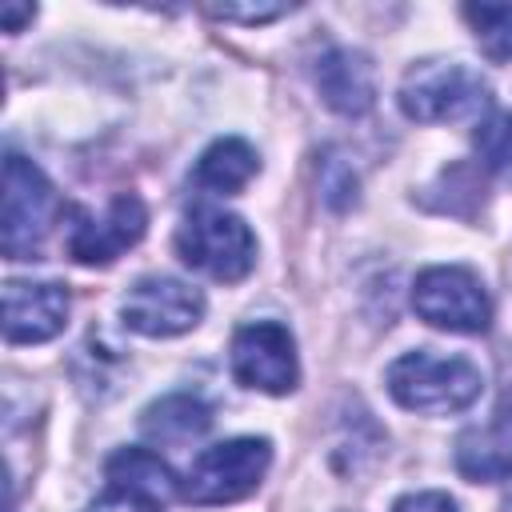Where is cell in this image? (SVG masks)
I'll use <instances>...</instances> for the list:
<instances>
[{
	"label": "cell",
	"instance_id": "1",
	"mask_svg": "<svg viewBox=\"0 0 512 512\" xmlns=\"http://www.w3.org/2000/svg\"><path fill=\"white\" fill-rule=\"evenodd\" d=\"M384 384L400 408L424 412V416H448L480 400L484 372L468 356H436L420 348V352H404L400 360H392L384 372Z\"/></svg>",
	"mask_w": 512,
	"mask_h": 512
},
{
	"label": "cell",
	"instance_id": "2",
	"mask_svg": "<svg viewBox=\"0 0 512 512\" xmlns=\"http://www.w3.org/2000/svg\"><path fill=\"white\" fill-rule=\"evenodd\" d=\"M64 216V200L56 184L20 152L4 160V216H0V248L8 260H36L44 240Z\"/></svg>",
	"mask_w": 512,
	"mask_h": 512
},
{
	"label": "cell",
	"instance_id": "3",
	"mask_svg": "<svg viewBox=\"0 0 512 512\" xmlns=\"http://www.w3.org/2000/svg\"><path fill=\"white\" fill-rule=\"evenodd\" d=\"M492 88L464 60H420L400 80V112L416 124H456L488 112Z\"/></svg>",
	"mask_w": 512,
	"mask_h": 512
},
{
	"label": "cell",
	"instance_id": "4",
	"mask_svg": "<svg viewBox=\"0 0 512 512\" xmlns=\"http://www.w3.org/2000/svg\"><path fill=\"white\" fill-rule=\"evenodd\" d=\"M176 252L188 268H196L220 284H236L256 264V236L236 212L200 204L176 228Z\"/></svg>",
	"mask_w": 512,
	"mask_h": 512
},
{
	"label": "cell",
	"instance_id": "5",
	"mask_svg": "<svg viewBox=\"0 0 512 512\" xmlns=\"http://www.w3.org/2000/svg\"><path fill=\"white\" fill-rule=\"evenodd\" d=\"M272 464V444L264 436H232V440H220L212 448H204L184 484H180V496L188 504H236L244 496H252L264 480Z\"/></svg>",
	"mask_w": 512,
	"mask_h": 512
},
{
	"label": "cell",
	"instance_id": "6",
	"mask_svg": "<svg viewBox=\"0 0 512 512\" xmlns=\"http://www.w3.org/2000/svg\"><path fill=\"white\" fill-rule=\"evenodd\" d=\"M412 308L432 328L460 332V336L488 332V324H492V300H488L480 276L460 264L424 268L412 284Z\"/></svg>",
	"mask_w": 512,
	"mask_h": 512
},
{
	"label": "cell",
	"instance_id": "7",
	"mask_svg": "<svg viewBox=\"0 0 512 512\" xmlns=\"http://www.w3.org/2000/svg\"><path fill=\"white\" fill-rule=\"evenodd\" d=\"M228 364H232V376L244 388H256V392H268V396H288L300 380L296 340L276 320L240 324L232 344H228Z\"/></svg>",
	"mask_w": 512,
	"mask_h": 512
},
{
	"label": "cell",
	"instance_id": "8",
	"mask_svg": "<svg viewBox=\"0 0 512 512\" xmlns=\"http://www.w3.org/2000/svg\"><path fill=\"white\" fill-rule=\"evenodd\" d=\"M148 228V208L136 192H120L108 200V208L96 216L88 208H72V224H68V256L84 268H108L112 260H120L132 244H140Z\"/></svg>",
	"mask_w": 512,
	"mask_h": 512
},
{
	"label": "cell",
	"instance_id": "9",
	"mask_svg": "<svg viewBox=\"0 0 512 512\" xmlns=\"http://www.w3.org/2000/svg\"><path fill=\"white\" fill-rule=\"evenodd\" d=\"M120 316L132 332L164 340V336H180L192 332L204 316V292L176 280V276H140L124 300H120Z\"/></svg>",
	"mask_w": 512,
	"mask_h": 512
},
{
	"label": "cell",
	"instance_id": "10",
	"mask_svg": "<svg viewBox=\"0 0 512 512\" xmlns=\"http://www.w3.org/2000/svg\"><path fill=\"white\" fill-rule=\"evenodd\" d=\"M72 296L56 280H8L4 284V336L8 344H44L64 332Z\"/></svg>",
	"mask_w": 512,
	"mask_h": 512
},
{
	"label": "cell",
	"instance_id": "11",
	"mask_svg": "<svg viewBox=\"0 0 512 512\" xmlns=\"http://www.w3.org/2000/svg\"><path fill=\"white\" fill-rule=\"evenodd\" d=\"M316 88L324 104L340 116H364L376 104V84H372V64L364 52L352 48H324L316 56Z\"/></svg>",
	"mask_w": 512,
	"mask_h": 512
},
{
	"label": "cell",
	"instance_id": "12",
	"mask_svg": "<svg viewBox=\"0 0 512 512\" xmlns=\"http://www.w3.org/2000/svg\"><path fill=\"white\" fill-rule=\"evenodd\" d=\"M260 172V156L248 140L240 136H224L216 144H208L192 168V184L204 188V192H216V196H232L240 192L252 176Z\"/></svg>",
	"mask_w": 512,
	"mask_h": 512
},
{
	"label": "cell",
	"instance_id": "13",
	"mask_svg": "<svg viewBox=\"0 0 512 512\" xmlns=\"http://www.w3.org/2000/svg\"><path fill=\"white\" fill-rule=\"evenodd\" d=\"M456 468L460 476L476 484H496L512 476V428L508 424H488V428H468L456 440Z\"/></svg>",
	"mask_w": 512,
	"mask_h": 512
},
{
	"label": "cell",
	"instance_id": "14",
	"mask_svg": "<svg viewBox=\"0 0 512 512\" xmlns=\"http://www.w3.org/2000/svg\"><path fill=\"white\" fill-rule=\"evenodd\" d=\"M208 428H212V408L188 392H172V396L148 404L140 416V432L156 444H184V440L204 436Z\"/></svg>",
	"mask_w": 512,
	"mask_h": 512
},
{
	"label": "cell",
	"instance_id": "15",
	"mask_svg": "<svg viewBox=\"0 0 512 512\" xmlns=\"http://www.w3.org/2000/svg\"><path fill=\"white\" fill-rule=\"evenodd\" d=\"M104 476L116 488H132L140 496H152L156 504H168V500L180 496V484H176L172 468L156 452H148V448H120V452H112L108 464H104Z\"/></svg>",
	"mask_w": 512,
	"mask_h": 512
},
{
	"label": "cell",
	"instance_id": "16",
	"mask_svg": "<svg viewBox=\"0 0 512 512\" xmlns=\"http://www.w3.org/2000/svg\"><path fill=\"white\" fill-rule=\"evenodd\" d=\"M460 16L492 64L512 60V4H464Z\"/></svg>",
	"mask_w": 512,
	"mask_h": 512
},
{
	"label": "cell",
	"instance_id": "17",
	"mask_svg": "<svg viewBox=\"0 0 512 512\" xmlns=\"http://www.w3.org/2000/svg\"><path fill=\"white\" fill-rule=\"evenodd\" d=\"M476 156L492 172L512 168V116L508 112H496L484 124H476Z\"/></svg>",
	"mask_w": 512,
	"mask_h": 512
},
{
	"label": "cell",
	"instance_id": "18",
	"mask_svg": "<svg viewBox=\"0 0 512 512\" xmlns=\"http://www.w3.org/2000/svg\"><path fill=\"white\" fill-rule=\"evenodd\" d=\"M320 188H324V200L332 204V208H348V204H356V176H352V168L344 164V160H324V180H320Z\"/></svg>",
	"mask_w": 512,
	"mask_h": 512
},
{
	"label": "cell",
	"instance_id": "19",
	"mask_svg": "<svg viewBox=\"0 0 512 512\" xmlns=\"http://www.w3.org/2000/svg\"><path fill=\"white\" fill-rule=\"evenodd\" d=\"M164 504H156L152 496H140L132 488H116L108 484V492H100L84 512H160Z\"/></svg>",
	"mask_w": 512,
	"mask_h": 512
},
{
	"label": "cell",
	"instance_id": "20",
	"mask_svg": "<svg viewBox=\"0 0 512 512\" xmlns=\"http://www.w3.org/2000/svg\"><path fill=\"white\" fill-rule=\"evenodd\" d=\"M292 12V4H208V16L216 20H240V24H264Z\"/></svg>",
	"mask_w": 512,
	"mask_h": 512
},
{
	"label": "cell",
	"instance_id": "21",
	"mask_svg": "<svg viewBox=\"0 0 512 512\" xmlns=\"http://www.w3.org/2000/svg\"><path fill=\"white\" fill-rule=\"evenodd\" d=\"M392 512H460L448 492H408L392 504Z\"/></svg>",
	"mask_w": 512,
	"mask_h": 512
},
{
	"label": "cell",
	"instance_id": "22",
	"mask_svg": "<svg viewBox=\"0 0 512 512\" xmlns=\"http://www.w3.org/2000/svg\"><path fill=\"white\" fill-rule=\"evenodd\" d=\"M32 16H36V8H32V4H12V0H8V4H0V20H4V28H8V32H20Z\"/></svg>",
	"mask_w": 512,
	"mask_h": 512
}]
</instances>
